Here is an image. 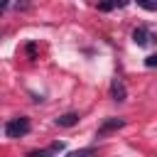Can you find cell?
Returning a JSON list of instances; mask_svg holds the SVG:
<instances>
[{
  "label": "cell",
  "mask_w": 157,
  "mask_h": 157,
  "mask_svg": "<svg viewBox=\"0 0 157 157\" xmlns=\"http://www.w3.org/2000/svg\"><path fill=\"white\" fill-rule=\"evenodd\" d=\"M110 98L113 101H125L128 98V91H125V86H123L120 78H113V83H110Z\"/></svg>",
  "instance_id": "3957f363"
},
{
  "label": "cell",
  "mask_w": 157,
  "mask_h": 157,
  "mask_svg": "<svg viewBox=\"0 0 157 157\" xmlns=\"http://www.w3.org/2000/svg\"><path fill=\"white\" fill-rule=\"evenodd\" d=\"M29 132V118L20 115V118H12L7 125H5V135L7 137H22Z\"/></svg>",
  "instance_id": "6da1fadb"
},
{
  "label": "cell",
  "mask_w": 157,
  "mask_h": 157,
  "mask_svg": "<svg viewBox=\"0 0 157 157\" xmlns=\"http://www.w3.org/2000/svg\"><path fill=\"white\" fill-rule=\"evenodd\" d=\"M137 5H142L147 12H155V10H157V5H155L152 0H137Z\"/></svg>",
  "instance_id": "52a82bcc"
},
{
  "label": "cell",
  "mask_w": 157,
  "mask_h": 157,
  "mask_svg": "<svg viewBox=\"0 0 157 157\" xmlns=\"http://www.w3.org/2000/svg\"><path fill=\"white\" fill-rule=\"evenodd\" d=\"M123 125H125L123 118H108V120L101 123V128H98V137H105L108 132H113V130H118V128H123Z\"/></svg>",
  "instance_id": "7a4b0ae2"
},
{
  "label": "cell",
  "mask_w": 157,
  "mask_h": 157,
  "mask_svg": "<svg viewBox=\"0 0 157 157\" xmlns=\"http://www.w3.org/2000/svg\"><path fill=\"white\" fill-rule=\"evenodd\" d=\"M76 123H78V113H64V115L56 118V125H59V128H71V125H76Z\"/></svg>",
  "instance_id": "5b68a950"
},
{
  "label": "cell",
  "mask_w": 157,
  "mask_h": 157,
  "mask_svg": "<svg viewBox=\"0 0 157 157\" xmlns=\"http://www.w3.org/2000/svg\"><path fill=\"white\" fill-rule=\"evenodd\" d=\"M64 150H66L64 142H52V145L47 147V155H49V152H64Z\"/></svg>",
  "instance_id": "8992f818"
},
{
  "label": "cell",
  "mask_w": 157,
  "mask_h": 157,
  "mask_svg": "<svg viewBox=\"0 0 157 157\" xmlns=\"http://www.w3.org/2000/svg\"><path fill=\"white\" fill-rule=\"evenodd\" d=\"M145 66H150V69H152V66H157V56H155V54L145 56Z\"/></svg>",
  "instance_id": "9c48e42d"
},
{
  "label": "cell",
  "mask_w": 157,
  "mask_h": 157,
  "mask_svg": "<svg viewBox=\"0 0 157 157\" xmlns=\"http://www.w3.org/2000/svg\"><path fill=\"white\" fill-rule=\"evenodd\" d=\"M132 42H135L137 47H147V44H150V32H147L145 27H137V29L132 32Z\"/></svg>",
  "instance_id": "277c9868"
},
{
  "label": "cell",
  "mask_w": 157,
  "mask_h": 157,
  "mask_svg": "<svg viewBox=\"0 0 157 157\" xmlns=\"http://www.w3.org/2000/svg\"><path fill=\"white\" fill-rule=\"evenodd\" d=\"M98 10H101V12H108V10H113V0H103V2H98Z\"/></svg>",
  "instance_id": "ba28073f"
},
{
  "label": "cell",
  "mask_w": 157,
  "mask_h": 157,
  "mask_svg": "<svg viewBox=\"0 0 157 157\" xmlns=\"http://www.w3.org/2000/svg\"><path fill=\"white\" fill-rule=\"evenodd\" d=\"M130 0H113V7H125Z\"/></svg>",
  "instance_id": "30bf717a"
},
{
  "label": "cell",
  "mask_w": 157,
  "mask_h": 157,
  "mask_svg": "<svg viewBox=\"0 0 157 157\" xmlns=\"http://www.w3.org/2000/svg\"><path fill=\"white\" fill-rule=\"evenodd\" d=\"M5 7H7V0H2V2H0V12H2Z\"/></svg>",
  "instance_id": "8fae6325"
}]
</instances>
